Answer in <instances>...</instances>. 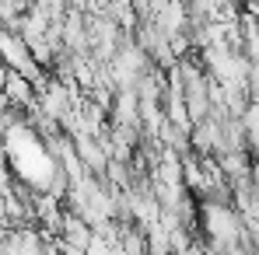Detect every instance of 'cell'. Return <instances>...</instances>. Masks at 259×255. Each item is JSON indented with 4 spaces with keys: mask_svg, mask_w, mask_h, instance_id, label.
<instances>
[{
    "mask_svg": "<svg viewBox=\"0 0 259 255\" xmlns=\"http://www.w3.org/2000/svg\"><path fill=\"white\" fill-rule=\"evenodd\" d=\"M217 168L224 175L228 185H242L252 178V154L249 150H235V154H221L217 158Z\"/></svg>",
    "mask_w": 259,
    "mask_h": 255,
    "instance_id": "1",
    "label": "cell"
},
{
    "mask_svg": "<svg viewBox=\"0 0 259 255\" xmlns=\"http://www.w3.org/2000/svg\"><path fill=\"white\" fill-rule=\"evenodd\" d=\"M67 248H77V252H84L88 241L95 238V231L88 227L81 217H74V213H63V224H60V234H56Z\"/></svg>",
    "mask_w": 259,
    "mask_h": 255,
    "instance_id": "2",
    "label": "cell"
},
{
    "mask_svg": "<svg viewBox=\"0 0 259 255\" xmlns=\"http://www.w3.org/2000/svg\"><path fill=\"white\" fill-rule=\"evenodd\" d=\"M7 74H11V70H7V67H4V60H0V91H4V81H7Z\"/></svg>",
    "mask_w": 259,
    "mask_h": 255,
    "instance_id": "3",
    "label": "cell"
},
{
    "mask_svg": "<svg viewBox=\"0 0 259 255\" xmlns=\"http://www.w3.org/2000/svg\"><path fill=\"white\" fill-rule=\"evenodd\" d=\"M7 234H11V231H7V227H4V224H0V245H4V241H7Z\"/></svg>",
    "mask_w": 259,
    "mask_h": 255,
    "instance_id": "4",
    "label": "cell"
}]
</instances>
